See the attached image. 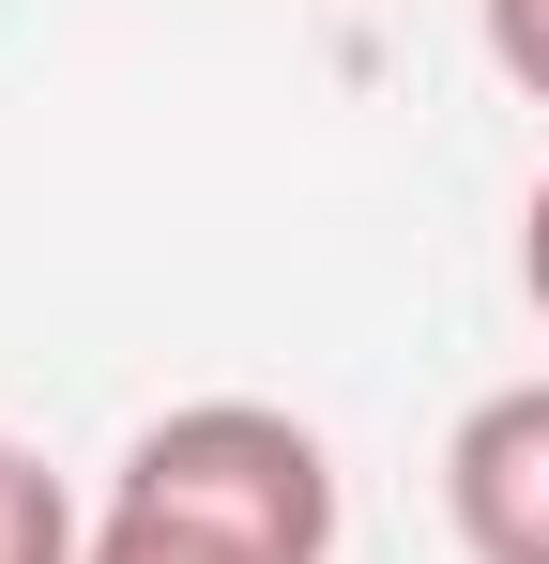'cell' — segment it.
<instances>
[{
    "mask_svg": "<svg viewBox=\"0 0 549 564\" xmlns=\"http://www.w3.org/2000/svg\"><path fill=\"white\" fill-rule=\"evenodd\" d=\"M107 503L198 519V534H229L245 564H336V458L274 397H183V412H153L122 443V473H107Z\"/></svg>",
    "mask_w": 549,
    "mask_h": 564,
    "instance_id": "obj_1",
    "label": "cell"
},
{
    "mask_svg": "<svg viewBox=\"0 0 549 564\" xmlns=\"http://www.w3.org/2000/svg\"><path fill=\"white\" fill-rule=\"evenodd\" d=\"M443 519L473 564H549V381H488L443 443Z\"/></svg>",
    "mask_w": 549,
    "mask_h": 564,
    "instance_id": "obj_2",
    "label": "cell"
},
{
    "mask_svg": "<svg viewBox=\"0 0 549 564\" xmlns=\"http://www.w3.org/2000/svg\"><path fill=\"white\" fill-rule=\"evenodd\" d=\"M0 564H92V519L77 488L31 458V443H0Z\"/></svg>",
    "mask_w": 549,
    "mask_h": 564,
    "instance_id": "obj_3",
    "label": "cell"
},
{
    "mask_svg": "<svg viewBox=\"0 0 549 564\" xmlns=\"http://www.w3.org/2000/svg\"><path fill=\"white\" fill-rule=\"evenodd\" d=\"M92 564H245V550L198 534V519H153V503H107L92 519Z\"/></svg>",
    "mask_w": 549,
    "mask_h": 564,
    "instance_id": "obj_4",
    "label": "cell"
},
{
    "mask_svg": "<svg viewBox=\"0 0 549 564\" xmlns=\"http://www.w3.org/2000/svg\"><path fill=\"white\" fill-rule=\"evenodd\" d=\"M473 15H488V62L549 107V0H473Z\"/></svg>",
    "mask_w": 549,
    "mask_h": 564,
    "instance_id": "obj_5",
    "label": "cell"
},
{
    "mask_svg": "<svg viewBox=\"0 0 549 564\" xmlns=\"http://www.w3.org/2000/svg\"><path fill=\"white\" fill-rule=\"evenodd\" d=\"M519 290H535V321H549V184L519 198Z\"/></svg>",
    "mask_w": 549,
    "mask_h": 564,
    "instance_id": "obj_6",
    "label": "cell"
}]
</instances>
